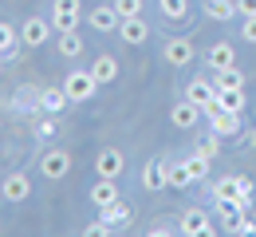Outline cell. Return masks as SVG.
Masks as SVG:
<instances>
[{"instance_id":"cell-10","label":"cell","mask_w":256,"mask_h":237,"mask_svg":"<svg viewBox=\"0 0 256 237\" xmlns=\"http://www.w3.org/2000/svg\"><path fill=\"white\" fill-rule=\"evenodd\" d=\"M209 115H213V131H217L221 138L240 135V111H224V107L213 103V111H209Z\"/></svg>"},{"instance_id":"cell-12","label":"cell","mask_w":256,"mask_h":237,"mask_svg":"<svg viewBox=\"0 0 256 237\" xmlns=\"http://www.w3.org/2000/svg\"><path fill=\"white\" fill-rule=\"evenodd\" d=\"M217 213H221V221H224L228 233H240V221H244L248 209L236 202V198H217Z\"/></svg>"},{"instance_id":"cell-9","label":"cell","mask_w":256,"mask_h":237,"mask_svg":"<svg viewBox=\"0 0 256 237\" xmlns=\"http://www.w3.org/2000/svg\"><path fill=\"white\" fill-rule=\"evenodd\" d=\"M178 229H182L186 237H193V233H213V225H209V213H205V209H197V205L182 209V221H178Z\"/></svg>"},{"instance_id":"cell-27","label":"cell","mask_w":256,"mask_h":237,"mask_svg":"<svg viewBox=\"0 0 256 237\" xmlns=\"http://www.w3.org/2000/svg\"><path fill=\"white\" fill-rule=\"evenodd\" d=\"M213 87H244V71L236 68H224V71H213Z\"/></svg>"},{"instance_id":"cell-1","label":"cell","mask_w":256,"mask_h":237,"mask_svg":"<svg viewBox=\"0 0 256 237\" xmlns=\"http://www.w3.org/2000/svg\"><path fill=\"white\" fill-rule=\"evenodd\" d=\"M64 91H67V99H71V103H87L98 91V79L91 75V68H87V71H67Z\"/></svg>"},{"instance_id":"cell-31","label":"cell","mask_w":256,"mask_h":237,"mask_svg":"<svg viewBox=\"0 0 256 237\" xmlns=\"http://www.w3.org/2000/svg\"><path fill=\"white\" fill-rule=\"evenodd\" d=\"M197 150H201L205 158H217V154L224 150V146H221V135H217V131H213V135H205L201 142H197Z\"/></svg>"},{"instance_id":"cell-20","label":"cell","mask_w":256,"mask_h":237,"mask_svg":"<svg viewBox=\"0 0 256 237\" xmlns=\"http://www.w3.org/2000/svg\"><path fill=\"white\" fill-rule=\"evenodd\" d=\"M91 75L98 79V87L114 83V79H118V64H114V56H95V64H91Z\"/></svg>"},{"instance_id":"cell-15","label":"cell","mask_w":256,"mask_h":237,"mask_svg":"<svg viewBox=\"0 0 256 237\" xmlns=\"http://www.w3.org/2000/svg\"><path fill=\"white\" fill-rule=\"evenodd\" d=\"M197 119H201V107L190 103V99H182L174 111H170V123H174L178 131H193V127H197Z\"/></svg>"},{"instance_id":"cell-22","label":"cell","mask_w":256,"mask_h":237,"mask_svg":"<svg viewBox=\"0 0 256 237\" xmlns=\"http://www.w3.org/2000/svg\"><path fill=\"white\" fill-rule=\"evenodd\" d=\"M114 198H118V186H114V178H98L95 186H91V202H95L98 209H102V205H110Z\"/></svg>"},{"instance_id":"cell-37","label":"cell","mask_w":256,"mask_h":237,"mask_svg":"<svg viewBox=\"0 0 256 237\" xmlns=\"http://www.w3.org/2000/svg\"><path fill=\"white\" fill-rule=\"evenodd\" d=\"M248 146H252V150H256V127H252V131H248Z\"/></svg>"},{"instance_id":"cell-5","label":"cell","mask_w":256,"mask_h":237,"mask_svg":"<svg viewBox=\"0 0 256 237\" xmlns=\"http://www.w3.org/2000/svg\"><path fill=\"white\" fill-rule=\"evenodd\" d=\"M67 170H71V154H67V150H44V158H40V174H44L48 182L67 178Z\"/></svg>"},{"instance_id":"cell-17","label":"cell","mask_w":256,"mask_h":237,"mask_svg":"<svg viewBox=\"0 0 256 237\" xmlns=\"http://www.w3.org/2000/svg\"><path fill=\"white\" fill-rule=\"evenodd\" d=\"M166 166H170V158H150L142 166V186L146 190H162L166 186Z\"/></svg>"},{"instance_id":"cell-35","label":"cell","mask_w":256,"mask_h":237,"mask_svg":"<svg viewBox=\"0 0 256 237\" xmlns=\"http://www.w3.org/2000/svg\"><path fill=\"white\" fill-rule=\"evenodd\" d=\"M236 12L240 16H256V0H236Z\"/></svg>"},{"instance_id":"cell-29","label":"cell","mask_w":256,"mask_h":237,"mask_svg":"<svg viewBox=\"0 0 256 237\" xmlns=\"http://www.w3.org/2000/svg\"><path fill=\"white\" fill-rule=\"evenodd\" d=\"M186 166H190V174H193V182H205L209 178V158L201 154V150H193L190 158H186Z\"/></svg>"},{"instance_id":"cell-26","label":"cell","mask_w":256,"mask_h":237,"mask_svg":"<svg viewBox=\"0 0 256 237\" xmlns=\"http://www.w3.org/2000/svg\"><path fill=\"white\" fill-rule=\"evenodd\" d=\"M16 44H20V32L12 24H0V56L4 60H16Z\"/></svg>"},{"instance_id":"cell-4","label":"cell","mask_w":256,"mask_h":237,"mask_svg":"<svg viewBox=\"0 0 256 237\" xmlns=\"http://www.w3.org/2000/svg\"><path fill=\"white\" fill-rule=\"evenodd\" d=\"M162 56H166V64H170V68H190L197 52H193V40H186V36H174V40L162 48Z\"/></svg>"},{"instance_id":"cell-23","label":"cell","mask_w":256,"mask_h":237,"mask_svg":"<svg viewBox=\"0 0 256 237\" xmlns=\"http://www.w3.org/2000/svg\"><path fill=\"white\" fill-rule=\"evenodd\" d=\"M244 87H217V107L224 111H244Z\"/></svg>"},{"instance_id":"cell-25","label":"cell","mask_w":256,"mask_h":237,"mask_svg":"<svg viewBox=\"0 0 256 237\" xmlns=\"http://www.w3.org/2000/svg\"><path fill=\"white\" fill-rule=\"evenodd\" d=\"M60 56H67V60H75V56H83V40H79V32L71 28V32H60Z\"/></svg>"},{"instance_id":"cell-19","label":"cell","mask_w":256,"mask_h":237,"mask_svg":"<svg viewBox=\"0 0 256 237\" xmlns=\"http://www.w3.org/2000/svg\"><path fill=\"white\" fill-rule=\"evenodd\" d=\"M205 16L217 20V24H228V20H236L240 12H236V0H205Z\"/></svg>"},{"instance_id":"cell-3","label":"cell","mask_w":256,"mask_h":237,"mask_svg":"<svg viewBox=\"0 0 256 237\" xmlns=\"http://www.w3.org/2000/svg\"><path fill=\"white\" fill-rule=\"evenodd\" d=\"M52 20H44V16H28L24 24H20V44H28V48H40V44H48L52 40Z\"/></svg>"},{"instance_id":"cell-30","label":"cell","mask_w":256,"mask_h":237,"mask_svg":"<svg viewBox=\"0 0 256 237\" xmlns=\"http://www.w3.org/2000/svg\"><path fill=\"white\" fill-rule=\"evenodd\" d=\"M12 107H16V111H36V107H40V91H36V87H20L16 99H12Z\"/></svg>"},{"instance_id":"cell-13","label":"cell","mask_w":256,"mask_h":237,"mask_svg":"<svg viewBox=\"0 0 256 237\" xmlns=\"http://www.w3.org/2000/svg\"><path fill=\"white\" fill-rule=\"evenodd\" d=\"M28 198H32V178L20 174V170L8 174L4 178V202H28Z\"/></svg>"},{"instance_id":"cell-38","label":"cell","mask_w":256,"mask_h":237,"mask_svg":"<svg viewBox=\"0 0 256 237\" xmlns=\"http://www.w3.org/2000/svg\"><path fill=\"white\" fill-rule=\"evenodd\" d=\"M0 64H4V56H0Z\"/></svg>"},{"instance_id":"cell-33","label":"cell","mask_w":256,"mask_h":237,"mask_svg":"<svg viewBox=\"0 0 256 237\" xmlns=\"http://www.w3.org/2000/svg\"><path fill=\"white\" fill-rule=\"evenodd\" d=\"M240 40L256 44V16H240Z\"/></svg>"},{"instance_id":"cell-14","label":"cell","mask_w":256,"mask_h":237,"mask_svg":"<svg viewBox=\"0 0 256 237\" xmlns=\"http://www.w3.org/2000/svg\"><path fill=\"white\" fill-rule=\"evenodd\" d=\"M118 36H122V44L138 48V44H146V40H150V24H146L142 16H130V20L118 24Z\"/></svg>"},{"instance_id":"cell-32","label":"cell","mask_w":256,"mask_h":237,"mask_svg":"<svg viewBox=\"0 0 256 237\" xmlns=\"http://www.w3.org/2000/svg\"><path fill=\"white\" fill-rule=\"evenodd\" d=\"M114 4V12L122 16V20H130V16H142V0H110Z\"/></svg>"},{"instance_id":"cell-34","label":"cell","mask_w":256,"mask_h":237,"mask_svg":"<svg viewBox=\"0 0 256 237\" xmlns=\"http://www.w3.org/2000/svg\"><path fill=\"white\" fill-rule=\"evenodd\" d=\"M83 233H87V237H102V233H110V225H106V221L98 217V221H91V225H87Z\"/></svg>"},{"instance_id":"cell-28","label":"cell","mask_w":256,"mask_h":237,"mask_svg":"<svg viewBox=\"0 0 256 237\" xmlns=\"http://www.w3.org/2000/svg\"><path fill=\"white\" fill-rule=\"evenodd\" d=\"M56 135H60V119L48 115V111H40V119H36V138H56Z\"/></svg>"},{"instance_id":"cell-8","label":"cell","mask_w":256,"mask_h":237,"mask_svg":"<svg viewBox=\"0 0 256 237\" xmlns=\"http://www.w3.org/2000/svg\"><path fill=\"white\" fill-rule=\"evenodd\" d=\"M186 99L197 103L201 111H213V103H217V87H213V79H193V83H186Z\"/></svg>"},{"instance_id":"cell-18","label":"cell","mask_w":256,"mask_h":237,"mask_svg":"<svg viewBox=\"0 0 256 237\" xmlns=\"http://www.w3.org/2000/svg\"><path fill=\"white\" fill-rule=\"evenodd\" d=\"M67 91L64 87H40V111H48V115H60L67 107Z\"/></svg>"},{"instance_id":"cell-21","label":"cell","mask_w":256,"mask_h":237,"mask_svg":"<svg viewBox=\"0 0 256 237\" xmlns=\"http://www.w3.org/2000/svg\"><path fill=\"white\" fill-rule=\"evenodd\" d=\"M166 186H170V190H186V186H193V174H190V166H186V158L166 166Z\"/></svg>"},{"instance_id":"cell-11","label":"cell","mask_w":256,"mask_h":237,"mask_svg":"<svg viewBox=\"0 0 256 237\" xmlns=\"http://www.w3.org/2000/svg\"><path fill=\"white\" fill-rule=\"evenodd\" d=\"M98 217H102L110 229H122V225H130V221H134V209H130V202L114 198L110 205H102V209H98Z\"/></svg>"},{"instance_id":"cell-36","label":"cell","mask_w":256,"mask_h":237,"mask_svg":"<svg viewBox=\"0 0 256 237\" xmlns=\"http://www.w3.org/2000/svg\"><path fill=\"white\" fill-rule=\"evenodd\" d=\"M240 233H256V221H252V217H244V221H240Z\"/></svg>"},{"instance_id":"cell-6","label":"cell","mask_w":256,"mask_h":237,"mask_svg":"<svg viewBox=\"0 0 256 237\" xmlns=\"http://www.w3.org/2000/svg\"><path fill=\"white\" fill-rule=\"evenodd\" d=\"M122 170H126V154H122V150L106 146V150H98V154H95V174H98V178H118Z\"/></svg>"},{"instance_id":"cell-2","label":"cell","mask_w":256,"mask_h":237,"mask_svg":"<svg viewBox=\"0 0 256 237\" xmlns=\"http://www.w3.org/2000/svg\"><path fill=\"white\" fill-rule=\"evenodd\" d=\"M79 16H83L79 0H52V28L56 32H71L79 24Z\"/></svg>"},{"instance_id":"cell-24","label":"cell","mask_w":256,"mask_h":237,"mask_svg":"<svg viewBox=\"0 0 256 237\" xmlns=\"http://www.w3.org/2000/svg\"><path fill=\"white\" fill-rule=\"evenodd\" d=\"M158 8H162V16L174 20V24H182L190 16V0H158Z\"/></svg>"},{"instance_id":"cell-16","label":"cell","mask_w":256,"mask_h":237,"mask_svg":"<svg viewBox=\"0 0 256 237\" xmlns=\"http://www.w3.org/2000/svg\"><path fill=\"white\" fill-rule=\"evenodd\" d=\"M205 64H209V71H224L236 64V52H232V44H213L209 52H205Z\"/></svg>"},{"instance_id":"cell-7","label":"cell","mask_w":256,"mask_h":237,"mask_svg":"<svg viewBox=\"0 0 256 237\" xmlns=\"http://www.w3.org/2000/svg\"><path fill=\"white\" fill-rule=\"evenodd\" d=\"M87 24H91L95 32H118L122 16L114 12V4H95V8L87 12Z\"/></svg>"}]
</instances>
